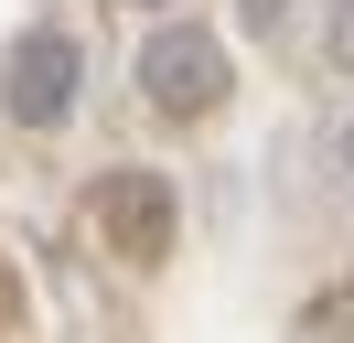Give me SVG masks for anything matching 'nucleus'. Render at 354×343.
Returning a JSON list of instances; mask_svg holds the SVG:
<instances>
[{"instance_id":"0eeeda50","label":"nucleus","mask_w":354,"mask_h":343,"mask_svg":"<svg viewBox=\"0 0 354 343\" xmlns=\"http://www.w3.org/2000/svg\"><path fill=\"white\" fill-rule=\"evenodd\" d=\"M344 172H354V129H344Z\"/></svg>"},{"instance_id":"f03ea898","label":"nucleus","mask_w":354,"mask_h":343,"mask_svg":"<svg viewBox=\"0 0 354 343\" xmlns=\"http://www.w3.org/2000/svg\"><path fill=\"white\" fill-rule=\"evenodd\" d=\"M75 97H86V43H75V33L32 21V33L0 43V118H11V129H65Z\"/></svg>"},{"instance_id":"7ed1b4c3","label":"nucleus","mask_w":354,"mask_h":343,"mask_svg":"<svg viewBox=\"0 0 354 343\" xmlns=\"http://www.w3.org/2000/svg\"><path fill=\"white\" fill-rule=\"evenodd\" d=\"M97 225H108V247L129 257V268H161V257H172V236H183V204H172V183H161V172L118 161V172H97Z\"/></svg>"},{"instance_id":"39448f33","label":"nucleus","mask_w":354,"mask_h":343,"mask_svg":"<svg viewBox=\"0 0 354 343\" xmlns=\"http://www.w3.org/2000/svg\"><path fill=\"white\" fill-rule=\"evenodd\" d=\"M236 11H247V33H279V21H290V0H236Z\"/></svg>"},{"instance_id":"6e6552de","label":"nucleus","mask_w":354,"mask_h":343,"mask_svg":"<svg viewBox=\"0 0 354 343\" xmlns=\"http://www.w3.org/2000/svg\"><path fill=\"white\" fill-rule=\"evenodd\" d=\"M140 11H172V0H140Z\"/></svg>"},{"instance_id":"423d86ee","label":"nucleus","mask_w":354,"mask_h":343,"mask_svg":"<svg viewBox=\"0 0 354 343\" xmlns=\"http://www.w3.org/2000/svg\"><path fill=\"white\" fill-rule=\"evenodd\" d=\"M290 343H344V333H322V322H301V333H290Z\"/></svg>"},{"instance_id":"f257e3e1","label":"nucleus","mask_w":354,"mask_h":343,"mask_svg":"<svg viewBox=\"0 0 354 343\" xmlns=\"http://www.w3.org/2000/svg\"><path fill=\"white\" fill-rule=\"evenodd\" d=\"M140 97H151V118L204 129L236 97V64H225V43L204 33V21H151V43H140Z\"/></svg>"},{"instance_id":"20e7f679","label":"nucleus","mask_w":354,"mask_h":343,"mask_svg":"<svg viewBox=\"0 0 354 343\" xmlns=\"http://www.w3.org/2000/svg\"><path fill=\"white\" fill-rule=\"evenodd\" d=\"M322 54L354 75V0H333V11H322Z\"/></svg>"}]
</instances>
